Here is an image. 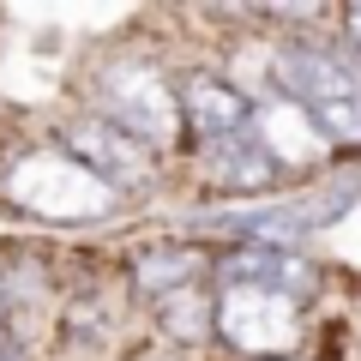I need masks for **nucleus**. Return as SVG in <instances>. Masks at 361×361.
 <instances>
[{"mask_svg":"<svg viewBox=\"0 0 361 361\" xmlns=\"http://www.w3.org/2000/svg\"><path fill=\"white\" fill-rule=\"evenodd\" d=\"M277 85L283 97H295L325 139L361 145V66L349 61V49H313V42H289L277 54Z\"/></svg>","mask_w":361,"mask_h":361,"instance_id":"obj_1","label":"nucleus"},{"mask_svg":"<svg viewBox=\"0 0 361 361\" xmlns=\"http://www.w3.org/2000/svg\"><path fill=\"white\" fill-rule=\"evenodd\" d=\"M6 199H18L37 217H103L115 205V187L90 175L73 151H30L6 169Z\"/></svg>","mask_w":361,"mask_h":361,"instance_id":"obj_2","label":"nucleus"},{"mask_svg":"<svg viewBox=\"0 0 361 361\" xmlns=\"http://www.w3.org/2000/svg\"><path fill=\"white\" fill-rule=\"evenodd\" d=\"M97 97H103V121L109 127H127L139 145H169L180 133V103L175 90L163 85V73L145 61H115L97 78Z\"/></svg>","mask_w":361,"mask_h":361,"instance_id":"obj_3","label":"nucleus"},{"mask_svg":"<svg viewBox=\"0 0 361 361\" xmlns=\"http://www.w3.org/2000/svg\"><path fill=\"white\" fill-rule=\"evenodd\" d=\"M217 325H223V337H229L241 355H283L301 337L295 301L277 295V289H229Z\"/></svg>","mask_w":361,"mask_h":361,"instance_id":"obj_4","label":"nucleus"},{"mask_svg":"<svg viewBox=\"0 0 361 361\" xmlns=\"http://www.w3.org/2000/svg\"><path fill=\"white\" fill-rule=\"evenodd\" d=\"M247 133L259 139V151H265L271 163H295V169L319 163L325 145H331L319 133V121H313L295 97H283V90H271V97H259V103L247 109Z\"/></svg>","mask_w":361,"mask_h":361,"instance_id":"obj_5","label":"nucleus"},{"mask_svg":"<svg viewBox=\"0 0 361 361\" xmlns=\"http://www.w3.org/2000/svg\"><path fill=\"white\" fill-rule=\"evenodd\" d=\"M66 139H73V157L90 169V175H103L109 187H139V180L151 175L145 151H139L121 127H109V121H78Z\"/></svg>","mask_w":361,"mask_h":361,"instance_id":"obj_6","label":"nucleus"},{"mask_svg":"<svg viewBox=\"0 0 361 361\" xmlns=\"http://www.w3.org/2000/svg\"><path fill=\"white\" fill-rule=\"evenodd\" d=\"M180 115L205 133V145H217V139H229V133H247V97L199 73V78H187V90H180Z\"/></svg>","mask_w":361,"mask_h":361,"instance_id":"obj_7","label":"nucleus"},{"mask_svg":"<svg viewBox=\"0 0 361 361\" xmlns=\"http://www.w3.org/2000/svg\"><path fill=\"white\" fill-rule=\"evenodd\" d=\"M271 169H277V163L259 151L253 133H229V139L205 145V175L217 180V187H229V193H253V187H265Z\"/></svg>","mask_w":361,"mask_h":361,"instance_id":"obj_8","label":"nucleus"},{"mask_svg":"<svg viewBox=\"0 0 361 361\" xmlns=\"http://www.w3.org/2000/svg\"><path fill=\"white\" fill-rule=\"evenodd\" d=\"M199 277V253L193 247H163V253H151V259H139V289L145 295H180V289Z\"/></svg>","mask_w":361,"mask_h":361,"instance_id":"obj_9","label":"nucleus"},{"mask_svg":"<svg viewBox=\"0 0 361 361\" xmlns=\"http://www.w3.org/2000/svg\"><path fill=\"white\" fill-rule=\"evenodd\" d=\"M163 319H169V331L175 337H205V295L199 289H180V295H169L163 301Z\"/></svg>","mask_w":361,"mask_h":361,"instance_id":"obj_10","label":"nucleus"},{"mask_svg":"<svg viewBox=\"0 0 361 361\" xmlns=\"http://www.w3.org/2000/svg\"><path fill=\"white\" fill-rule=\"evenodd\" d=\"M349 61L361 66V6H349Z\"/></svg>","mask_w":361,"mask_h":361,"instance_id":"obj_11","label":"nucleus"}]
</instances>
